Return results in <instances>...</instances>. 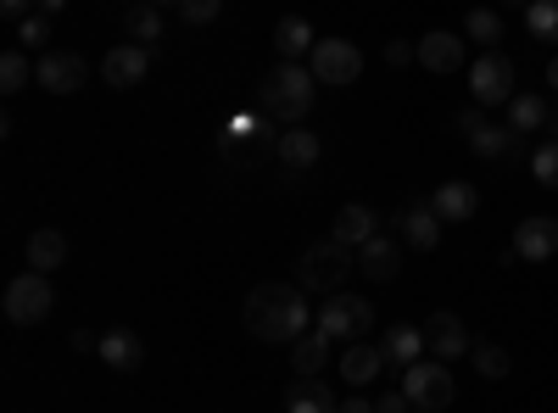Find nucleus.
I'll return each instance as SVG.
<instances>
[{
	"mask_svg": "<svg viewBox=\"0 0 558 413\" xmlns=\"http://www.w3.org/2000/svg\"><path fill=\"white\" fill-rule=\"evenodd\" d=\"M241 318H246V336H252V341H302L307 325H313L302 286H286V280L257 286V291L246 296Z\"/></svg>",
	"mask_w": 558,
	"mask_h": 413,
	"instance_id": "nucleus-1",
	"label": "nucleus"
},
{
	"mask_svg": "<svg viewBox=\"0 0 558 413\" xmlns=\"http://www.w3.org/2000/svg\"><path fill=\"white\" fill-rule=\"evenodd\" d=\"M313 89H318L313 68H302V62H274V68L263 73V84H257V107H263V118H279L286 129H296V123L313 112Z\"/></svg>",
	"mask_w": 558,
	"mask_h": 413,
	"instance_id": "nucleus-2",
	"label": "nucleus"
},
{
	"mask_svg": "<svg viewBox=\"0 0 558 413\" xmlns=\"http://www.w3.org/2000/svg\"><path fill=\"white\" fill-rule=\"evenodd\" d=\"M352 268H357V252L341 246L336 235H324V241H313V246L296 252V286L302 291H318V296H336V291H347V274Z\"/></svg>",
	"mask_w": 558,
	"mask_h": 413,
	"instance_id": "nucleus-3",
	"label": "nucleus"
},
{
	"mask_svg": "<svg viewBox=\"0 0 558 413\" xmlns=\"http://www.w3.org/2000/svg\"><path fill=\"white\" fill-rule=\"evenodd\" d=\"M402 391H408L413 408H430V413L452 408V397H458V386H452V375H447V363H441V357H418V363H408V369H402Z\"/></svg>",
	"mask_w": 558,
	"mask_h": 413,
	"instance_id": "nucleus-4",
	"label": "nucleus"
},
{
	"mask_svg": "<svg viewBox=\"0 0 558 413\" xmlns=\"http://www.w3.org/2000/svg\"><path fill=\"white\" fill-rule=\"evenodd\" d=\"M470 96L475 107H508L520 96L514 89V57H502V51H481L475 68H470Z\"/></svg>",
	"mask_w": 558,
	"mask_h": 413,
	"instance_id": "nucleus-5",
	"label": "nucleus"
},
{
	"mask_svg": "<svg viewBox=\"0 0 558 413\" xmlns=\"http://www.w3.org/2000/svg\"><path fill=\"white\" fill-rule=\"evenodd\" d=\"M0 307H7L12 325H39L45 313L57 307V291H51V274H17V280L7 286V296H0Z\"/></svg>",
	"mask_w": 558,
	"mask_h": 413,
	"instance_id": "nucleus-6",
	"label": "nucleus"
},
{
	"mask_svg": "<svg viewBox=\"0 0 558 413\" xmlns=\"http://www.w3.org/2000/svg\"><path fill=\"white\" fill-rule=\"evenodd\" d=\"M318 330L330 341H357V336L375 330V302H368V296H324Z\"/></svg>",
	"mask_w": 558,
	"mask_h": 413,
	"instance_id": "nucleus-7",
	"label": "nucleus"
},
{
	"mask_svg": "<svg viewBox=\"0 0 558 413\" xmlns=\"http://www.w3.org/2000/svg\"><path fill=\"white\" fill-rule=\"evenodd\" d=\"M307 68H313L318 84H357V73H363V51H357L352 39L330 34V39H318V45H313Z\"/></svg>",
	"mask_w": 558,
	"mask_h": 413,
	"instance_id": "nucleus-8",
	"label": "nucleus"
},
{
	"mask_svg": "<svg viewBox=\"0 0 558 413\" xmlns=\"http://www.w3.org/2000/svg\"><path fill=\"white\" fill-rule=\"evenodd\" d=\"M39 62V89L45 96H73V89L89 78V68H84V57L78 51H45V57H34Z\"/></svg>",
	"mask_w": 558,
	"mask_h": 413,
	"instance_id": "nucleus-9",
	"label": "nucleus"
},
{
	"mask_svg": "<svg viewBox=\"0 0 558 413\" xmlns=\"http://www.w3.org/2000/svg\"><path fill=\"white\" fill-rule=\"evenodd\" d=\"M514 257H525V263H547V257H558V218H553V212H531V218H520V229H514Z\"/></svg>",
	"mask_w": 558,
	"mask_h": 413,
	"instance_id": "nucleus-10",
	"label": "nucleus"
},
{
	"mask_svg": "<svg viewBox=\"0 0 558 413\" xmlns=\"http://www.w3.org/2000/svg\"><path fill=\"white\" fill-rule=\"evenodd\" d=\"M151 73V45H112L107 51V62H101V78L112 84V89H134L140 78Z\"/></svg>",
	"mask_w": 558,
	"mask_h": 413,
	"instance_id": "nucleus-11",
	"label": "nucleus"
},
{
	"mask_svg": "<svg viewBox=\"0 0 558 413\" xmlns=\"http://www.w3.org/2000/svg\"><path fill=\"white\" fill-rule=\"evenodd\" d=\"M425 341H430V352H436L441 363L470 357V347H475V336L463 330V318H458V313H430V318H425Z\"/></svg>",
	"mask_w": 558,
	"mask_h": 413,
	"instance_id": "nucleus-12",
	"label": "nucleus"
},
{
	"mask_svg": "<svg viewBox=\"0 0 558 413\" xmlns=\"http://www.w3.org/2000/svg\"><path fill=\"white\" fill-rule=\"evenodd\" d=\"M418 68L447 78V73H463V39L447 34V28H430L425 39H418Z\"/></svg>",
	"mask_w": 558,
	"mask_h": 413,
	"instance_id": "nucleus-13",
	"label": "nucleus"
},
{
	"mask_svg": "<svg viewBox=\"0 0 558 413\" xmlns=\"http://www.w3.org/2000/svg\"><path fill=\"white\" fill-rule=\"evenodd\" d=\"M430 207H436L441 223H470L481 212V191L470 185V179H447V185H436Z\"/></svg>",
	"mask_w": 558,
	"mask_h": 413,
	"instance_id": "nucleus-14",
	"label": "nucleus"
},
{
	"mask_svg": "<svg viewBox=\"0 0 558 413\" xmlns=\"http://www.w3.org/2000/svg\"><path fill=\"white\" fill-rule=\"evenodd\" d=\"M397 229H402V241H408L413 252H436V246H441V218H436L430 202L402 207V212H397Z\"/></svg>",
	"mask_w": 558,
	"mask_h": 413,
	"instance_id": "nucleus-15",
	"label": "nucleus"
},
{
	"mask_svg": "<svg viewBox=\"0 0 558 413\" xmlns=\"http://www.w3.org/2000/svg\"><path fill=\"white\" fill-rule=\"evenodd\" d=\"M330 235L341 241V246H363V241H375L380 235V212L368 207V202H347L341 212H336V223H330Z\"/></svg>",
	"mask_w": 558,
	"mask_h": 413,
	"instance_id": "nucleus-16",
	"label": "nucleus"
},
{
	"mask_svg": "<svg viewBox=\"0 0 558 413\" xmlns=\"http://www.w3.org/2000/svg\"><path fill=\"white\" fill-rule=\"evenodd\" d=\"M357 274H363V280H375V286L397 280V274H402V252H397V241H391V235L363 241V246H357Z\"/></svg>",
	"mask_w": 558,
	"mask_h": 413,
	"instance_id": "nucleus-17",
	"label": "nucleus"
},
{
	"mask_svg": "<svg viewBox=\"0 0 558 413\" xmlns=\"http://www.w3.org/2000/svg\"><path fill=\"white\" fill-rule=\"evenodd\" d=\"M313 45H318V34H313V23L307 17H279L274 23V51H279V62H302V57H313Z\"/></svg>",
	"mask_w": 558,
	"mask_h": 413,
	"instance_id": "nucleus-18",
	"label": "nucleus"
},
{
	"mask_svg": "<svg viewBox=\"0 0 558 413\" xmlns=\"http://www.w3.org/2000/svg\"><path fill=\"white\" fill-rule=\"evenodd\" d=\"M380 369H386V352H380L375 341H352V347L341 352V380H347V386L380 380Z\"/></svg>",
	"mask_w": 558,
	"mask_h": 413,
	"instance_id": "nucleus-19",
	"label": "nucleus"
},
{
	"mask_svg": "<svg viewBox=\"0 0 558 413\" xmlns=\"http://www.w3.org/2000/svg\"><path fill=\"white\" fill-rule=\"evenodd\" d=\"M425 325H391V336L380 341V352H386V369H408V363H418L425 357Z\"/></svg>",
	"mask_w": 558,
	"mask_h": 413,
	"instance_id": "nucleus-20",
	"label": "nucleus"
},
{
	"mask_svg": "<svg viewBox=\"0 0 558 413\" xmlns=\"http://www.w3.org/2000/svg\"><path fill=\"white\" fill-rule=\"evenodd\" d=\"M274 151H279V162H286V168H313L324 157V141H318L313 129L296 123V129H279V146Z\"/></svg>",
	"mask_w": 558,
	"mask_h": 413,
	"instance_id": "nucleus-21",
	"label": "nucleus"
},
{
	"mask_svg": "<svg viewBox=\"0 0 558 413\" xmlns=\"http://www.w3.org/2000/svg\"><path fill=\"white\" fill-rule=\"evenodd\" d=\"M520 141H525V134H514L508 123H481V129L470 134V151L486 157V162H502V157H514V151H520Z\"/></svg>",
	"mask_w": 558,
	"mask_h": 413,
	"instance_id": "nucleus-22",
	"label": "nucleus"
},
{
	"mask_svg": "<svg viewBox=\"0 0 558 413\" xmlns=\"http://www.w3.org/2000/svg\"><path fill=\"white\" fill-rule=\"evenodd\" d=\"M68 263V235L62 229H34L28 235V268L34 274H57Z\"/></svg>",
	"mask_w": 558,
	"mask_h": 413,
	"instance_id": "nucleus-23",
	"label": "nucleus"
},
{
	"mask_svg": "<svg viewBox=\"0 0 558 413\" xmlns=\"http://www.w3.org/2000/svg\"><path fill=\"white\" fill-rule=\"evenodd\" d=\"M324 363H330V336H324V330H307L302 341H291V369L302 380H313Z\"/></svg>",
	"mask_w": 558,
	"mask_h": 413,
	"instance_id": "nucleus-24",
	"label": "nucleus"
},
{
	"mask_svg": "<svg viewBox=\"0 0 558 413\" xmlns=\"http://www.w3.org/2000/svg\"><path fill=\"white\" fill-rule=\"evenodd\" d=\"M341 402H336V391L330 386H318V380H302L296 375V386L286 391V413H336Z\"/></svg>",
	"mask_w": 558,
	"mask_h": 413,
	"instance_id": "nucleus-25",
	"label": "nucleus"
},
{
	"mask_svg": "<svg viewBox=\"0 0 558 413\" xmlns=\"http://www.w3.org/2000/svg\"><path fill=\"white\" fill-rule=\"evenodd\" d=\"M101 357L112 363V369H140V363H146V347H140V336L134 330H107L101 336Z\"/></svg>",
	"mask_w": 558,
	"mask_h": 413,
	"instance_id": "nucleus-26",
	"label": "nucleus"
},
{
	"mask_svg": "<svg viewBox=\"0 0 558 413\" xmlns=\"http://www.w3.org/2000/svg\"><path fill=\"white\" fill-rule=\"evenodd\" d=\"M123 28H129V39H134V45H157V39L168 34V23H162V7H151V0H140V7L123 17Z\"/></svg>",
	"mask_w": 558,
	"mask_h": 413,
	"instance_id": "nucleus-27",
	"label": "nucleus"
},
{
	"mask_svg": "<svg viewBox=\"0 0 558 413\" xmlns=\"http://www.w3.org/2000/svg\"><path fill=\"white\" fill-rule=\"evenodd\" d=\"M463 28H470V39L481 45V51H497V39H502V12H497V7H470V12H463Z\"/></svg>",
	"mask_w": 558,
	"mask_h": 413,
	"instance_id": "nucleus-28",
	"label": "nucleus"
},
{
	"mask_svg": "<svg viewBox=\"0 0 558 413\" xmlns=\"http://www.w3.org/2000/svg\"><path fill=\"white\" fill-rule=\"evenodd\" d=\"M508 129H514V134H536V129H547V101L531 96V89H525V96H514V101H508Z\"/></svg>",
	"mask_w": 558,
	"mask_h": 413,
	"instance_id": "nucleus-29",
	"label": "nucleus"
},
{
	"mask_svg": "<svg viewBox=\"0 0 558 413\" xmlns=\"http://www.w3.org/2000/svg\"><path fill=\"white\" fill-rule=\"evenodd\" d=\"M470 363H475V375H486V380H508V369H514L508 347H497V341H475L470 347Z\"/></svg>",
	"mask_w": 558,
	"mask_h": 413,
	"instance_id": "nucleus-30",
	"label": "nucleus"
},
{
	"mask_svg": "<svg viewBox=\"0 0 558 413\" xmlns=\"http://www.w3.org/2000/svg\"><path fill=\"white\" fill-rule=\"evenodd\" d=\"M34 78H39V62H28V51H7V57H0V89H7V96L28 89Z\"/></svg>",
	"mask_w": 558,
	"mask_h": 413,
	"instance_id": "nucleus-31",
	"label": "nucleus"
},
{
	"mask_svg": "<svg viewBox=\"0 0 558 413\" xmlns=\"http://www.w3.org/2000/svg\"><path fill=\"white\" fill-rule=\"evenodd\" d=\"M17 28V51H51V17H45V12H28L23 23H12Z\"/></svg>",
	"mask_w": 558,
	"mask_h": 413,
	"instance_id": "nucleus-32",
	"label": "nucleus"
},
{
	"mask_svg": "<svg viewBox=\"0 0 558 413\" xmlns=\"http://www.w3.org/2000/svg\"><path fill=\"white\" fill-rule=\"evenodd\" d=\"M525 28L547 45H558V0H531L525 7Z\"/></svg>",
	"mask_w": 558,
	"mask_h": 413,
	"instance_id": "nucleus-33",
	"label": "nucleus"
},
{
	"mask_svg": "<svg viewBox=\"0 0 558 413\" xmlns=\"http://www.w3.org/2000/svg\"><path fill=\"white\" fill-rule=\"evenodd\" d=\"M531 173H536V185L558 191V141H542V146L531 151Z\"/></svg>",
	"mask_w": 558,
	"mask_h": 413,
	"instance_id": "nucleus-34",
	"label": "nucleus"
},
{
	"mask_svg": "<svg viewBox=\"0 0 558 413\" xmlns=\"http://www.w3.org/2000/svg\"><path fill=\"white\" fill-rule=\"evenodd\" d=\"M218 12H223V0H179V17L191 23V28H207V23H218Z\"/></svg>",
	"mask_w": 558,
	"mask_h": 413,
	"instance_id": "nucleus-35",
	"label": "nucleus"
},
{
	"mask_svg": "<svg viewBox=\"0 0 558 413\" xmlns=\"http://www.w3.org/2000/svg\"><path fill=\"white\" fill-rule=\"evenodd\" d=\"M386 62H391V68L418 62V45H408V39H386Z\"/></svg>",
	"mask_w": 558,
	"mask_h": 413,
	"instance_id": "nucleus-36",
	"label": "nucleus"
},
{
	"mask_svg": "<svg viewBox=\"0 0 558 413\" xmlns=\"http://www.w3.org/2000/svg\"><path fill=\"white\" fill-rule=\"evenodd\" d=\"M34 7H39V0H0V17H7V23H23Z\"/></svg>",
	"mask_w": 558,
	"mask_h": 413,
	"instance_id": "nucleus-37",
	"label": "nucleus"
},
{
	"mask_svg": "<svg viewBox=\"0 0 558 413\" xmlns=\"http://www.w3.org/2000/svg\"><path fill=\"white\" fill-rule=\"evenodd\" d=\"M413 402H408V391H386L380 402H375V413H408Z\"/></svg>",
	"mask_w": 558,
	"mask_h": 413,
	"instance_id": "nucleus-38",
	"label": "nucleus"
},
{
	"mask_svg": "<svg viewBox=\"0 0 558 413\" xmlns=\"http://www.w3.org/2000/svg\"><path fill=\"white\" fill-rule=\"evenodd\" d=\"M481 112H486V107H470V112H458V134H463V141H470V134H475V129L486 123Z\"/></svg>",
	"mask_w": 558,
	"mask_h": 413,
	"instance_id": "nucleus-39",
	"label": "nucleus"
},
{
	"mask_svg": "<svg viewBox=\"0 0 558 413\" xmlns=\"http://www.w3.org/2000/svg\"><path fill=\"white\" fill-rule=\"evenodd\" d=\"M68 341H73L78 352H101V336H96V330H73Z\"/></svg>",
	"mask_w": 558,
	"mask_h": 413,
	"instance_id": "nucleus-40",
	"label": "nucleus"
},
{
	"mask_svg": "<svg viewBox=\"0 0 558 413\" xmlns=\"http://www.w3.org/2000/svg\"><path fill=\"white\" fill-rule=\"evenodd\" d=\"M336 413H375V402H368V397H347Z\"/></svg>",
	"mask_w": 558,
	"mask_h": 413,
	"instance_id": "nucleus-41",
	"label": "nucleus"
},
{
	"mask_svg": "<svg viewBox=\"0 0 558 413\" xmlns=\"http://www.w3.org/2000/svg\"><path fill=\"white\" fill-rule=\"evenodd\" d=\"M62 7H68V0H39V12H45V17H57Z\"/></svg>",
	"mask_w": 558,
	"mask_h": 413,
	"instance_id": "nucleus-42",
	"label": "nucleus"
},
{
	"mask_svg": "<svg viewBox=\"0 0 558 413\" xmlns=\"http://www.w3.org/2000/svg\"><path fill=\"white\" fill-rule=\"evenodd\" d=\"M547 141H558V107L547 112Z\"/></svg>",
	"mask_w": 558,
	"mask_h": 413,
	"instance_id": "nucleus-43",
	"label": "nucleus"
},
{
	"mask_svg": "<svg viewBox=\"0 0 558 413\" xmlns=\"http://www.w3.org/2000/svg\"><path fill=\"white\" fill-rule=\"evenodd\" d=\"M547 84H553V89H558V57H553V62H547Z\"/></svg>",
	"mask_w": 558,
	"mask_h": 413,
	"instance_id": "nucleus-44",
	"label": "nucleus"
},
{
	"mask_svg": "<svg viewBox=\"0 0 558 413\" xmlns=\"http://www.w3.org/2000/svg\"><path fill=\"white\" fill-rule=\"evenodd\" d=\"M502 7H520V12H525V7H531V0H502Z\"/></svg>",
	"mask_w": 558,
	"mask_h": 413,
	"instance_id": "nucleus-45",
	"label": "nucleus"
},
{
	"mask_svg": "<svg viewBox=\"0 0 558 413\" xmlns=\"http://www.w3.org/2000/svg\"><path fill=\"white\" fill-rule=\"evenodd\" d=\"M151 7H179V0H151Z\"/></svg>",
	"mask_w": 558,
	"mask_h": 413,
	"instance_id": "nucleus-46",
	"label": "nucleus"
},
{
	"mask_svg": "<svg viewBox=\"0 0 558 413\" xmlns=\"http://www.w3.org/2000/svg\"><path fill=\"white\" fill-rule=\"evenodd\" d=\"M408 413H430V408H408Z\"/></svg>",
	"mask_w": 558,
	"mask_h": 413,
	"instance_id": "nucleus-47",
	"label": "nucleus"
}]
</instances>
